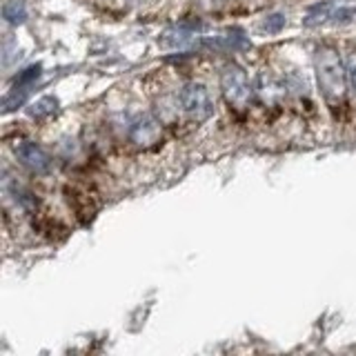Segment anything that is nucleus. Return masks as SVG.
I'll list each match as a JSON object with an SVG mask.
<instances>
[{"mask_svg":"<svg viewBox=\"0 0 356 356\" xmlns=\"http://www.w3.org/2000/svg\"><path fill=\"white\" fill-rule=\"evenodd\" d=\"M314 67L323 98L327 100L330 107L341 105L350 85L345 60H341L339 51L334 47H318L314 54Z\"/></svg>","mask_w":356,"mask_h":356,"instance_id":"f257e3e1","label":"nucleus"},{"mask_svg":"<svg viewBox=\"0 0 356 356\" xmlns=\"http://www.w3.org/2000/svg\"><path fill=\"white\" fill-rule=\"evenodd\" d=\"M220 92H222V98L227 100V105L236 109H248L254 89L248 81V74H245L238 65H227L225 70L220 72Z\"/></svg>","mask_w":356,"mask_h":356,"instance_id":"f03ea898","label":"nucleus"},{"mask_svg":"<svg viewBox=\"0 0 356 356\" xmlns=\"http://www.w3.org/2000/svg\"><path fill=\"white\" fill-rule=\"evenodd\" d=\"M178 100H181L183 111L194 120H207L211 114H214V100H211V94L205 85L200 83H187L181 94H178Z\"/></svg>","mask_w":356,"mask_h":356,"instance_id":"7ed1b4c3","label":"nucleus"},{"mask_svg":"<svg viewBox=\"0 0 356 356\" xmlns=\"http://www.w3.org/2000/svg\"><path fill=\"white\" fill-rule=\"evenodd\" d=\"M14 154L16 159L22 167H27L31 174H38V176H44L51 172V156L44 152L38 143L33 140H16L14 145Z\"/></svg>","mask_w":356,"mask_h":356,"instance_id":"20e7f679","label":"nucleus"},{"mask_svg":"<svg viewBox=\"0 0 356 356\" xmlns=\"http://www.w3.org/2000/svg\"><path fill=\"white\" fill-rule=\"evenodd\" d=\"M163 138V127H161V120L154 118L152 114H140L131 120L129 125V140L138 147H154L159 145Z\"/></svg>","mask_w":356,"mask_h":356,"instance_id":"39448f33","label":"nucleus"},{"mask_svg":"<svg viewBox=\"0 0 356 356\" xmlns=\"http://www.w3.org/2000/svg\"><path fill=\"white\" fill-rule=\"evenodd\" d=\"M254 94L259 96V100L263 105H281L285 96H287V85L283 81H278L276 76L272 74H261L259 81H256V87H254Z\"/></svg>","mask_w":356,"mask_h":356,"instance_id":"423d86ee","label":"nucleus"},{"mask_svg":"<svg viewBox=\"0 0 356 356\" xmlns=\"http://www.w3.org/2000/svg\"><path fill=\"white\" fill-rule=\"evenodd\" d=\"M3 189H5V194L14 198V203L22 209V211H27V214H33V209H36V196H33L29 189L14 181V178H9L5 176V183H3Z\"/></svg>","mask_w":356,"mask_h":356,"instance_id":"0eeeda50","label":"nucleus"},{"mask_svg":"<svg viewBox=\"0 0 356 356\" xmlns=\"http://www.w3.org/2000/svg\"><path fill=\"white\" fill-rule=\"evenodd\" d=\"M3 16L7 22H11V25H22L27 18V7L22 0H7L3 7Z\"/></svg>","mask_w":356,"mask_h":356,"instance_id":"6e6552de","label":"nucleus"},{"mask_svg":"<svg viewBox=\"0 0 356 356\" xmlns=\"http://www.w3.org/2000/svg\"><path fill=\"white\" fill-rule=\"evenodd\" d=\"M332 14H334L332 3L316 5V7H312V9H309V14L305 16L303 25H305V27H316V25H321V22H325L327 18H332Z\"/></svg>","mask_w":356,"mask_h":356,"instance_id":"1a4fd4ad","label":"nucleus"},{"mask_svg":"<svg viewBox=\"0 0 356 356\" xmlns=\"http://www.w3.org/2000/svg\"><path fill=\"white\" fill-rule=\"evenodd\" d=\"M56 109H58V100H56L54 96H44V98L36 100V103L29 107V114L33 118H44V116L54 114Z\"/></svg>","mask_w":356,"mask_h":356,"instance_id":"9d476101","label":"nucleus"},{"mask_svg":"<svg viewBox=\"0 0 356 356\" xmlns=\"http://www.w3.org/2000/svg\"><path fill=\"white\" fill-rule=\"evenodd\" d=\"M40 70H42L40 65H33V67H29V70H25V72H22L16 78V87H25V85H31L33 81H38V78H40Z\"/></svg>","mask_w":356,"mask_h":356,"instance_id":"9b49d317","label":"nucleus"},{"mask_svg":"<svg viewBox=\"0 0 356 356\" xmlns=\"http://www.w3.org/2000/svg\"><path fill=\"white\" fill-rule=\"evenodd\" d=\"M345 67H348V81L352 92L356 94V49H350L345 54Z\"/></svg>","mask_w":356,"mask_h":356,"instance_id":"f8f14e48","label":"nucleus"},{"mask_svg":"<svg viewBox=\"0 0 356 356\" xmlns=\"http://www.w3.org/2000/svg\"><path fill=\"white\" fill-rule=\"evenodd\" d=\"M285 27V16L281 14H274V16H267V20L263 22V29L265 31H281Z\"/></svg>","mask_w":356,"mask_h":356,"instance_id":"ddd939ff","label":"nucleus"}]
</instances>
